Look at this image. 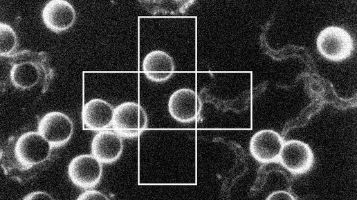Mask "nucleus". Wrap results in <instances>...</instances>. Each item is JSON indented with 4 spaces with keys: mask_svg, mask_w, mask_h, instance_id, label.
I'll list each match as a JSON object with an SVG mask.
<instances>
[{
    "mask_svg": "<svg viewBox=\"0 0 357 200\" xmlns=\"http://www.w3.org/2000/svg\"><path fill=\"white\" fill-rule=\"evenodd\" d=\"M7 144V150L1 152V166L6 175L25 183L46 169L53 148L38 131L22 134L12 146Z\"/></svg>",
    "mask_w": 357,
    "mask_h": 200,
    "instance_id": "obj_1",
    "label": "nucleus"
},
{
    "mask_svg": "<svg viewBox=\"0 0 357 200\" xmlns=\"http://www.w3.org/2000/svg\"><path fill=\"white\" fill-rule=\"evenodd\" d=\"M7 58L10 66V81L16 88L26 90L39 86L42 93L48 90L54 70L46 52L23 50Z\"/></svg>",
    "mask_w": 357,
    "mask_h": 200,
    "instance_id": "obj_2",
    "label": "nucleus"
},
{
    "mask_svg": "<svg viewBox=\"0 0 357 200\" xmlns=\"http://www.w3.org/2000/svg\"><path fill=\"white\" fill-rule=\"evenodd\" d=\"M316 46L323 57L334 62L347 59L354 49L351 34L345 28L336 26H328L320 31Z\"/></svg>",
    "mask_w": 357,
    "mask_h": 200,
    "instance_id": "obj_3",
    "label": "nucleus"
},
{
    "mask_svg": "<svg viewBox=\"0 0 357 200\" xmlns=\"http://www.w3.org/2000/svg\"><path fill=\"white\" fill-rule=\"evenodd\" d=\"M147 121L145 109L136 102H123L114 108L112 127L122 137H138L146 130Z\"/></svg>",
    "mask_w": 357,
    "mask_h": 200,
    "instance_id": "obj_4",
    "label": "nucleus"
},
{
    "mask_svg": "<svg viewBox=\"0 0 357 200\" xmlns=\"http://www.w3.org/2000/svg\"><path fill=\"white\" fill-rule=\"evenodd\" d=\"M293 175L309 172L314 164V154L306 143L298 139L284 141L279 161Z\"/></svg>",
    "mask_w": 357,
    "mask_h": 200,
    "instance_id": "obj_5",
    "label": "nucleus"
},
{
    "mask_svg": "<svg viewBox=\"0 0 357 200\" xmlns=\"http://www.w3.org/2000/svg\"><path fill=\"white\" fill-rule=\"evenodd\" d=\"M202 103L197 93L188 88L175 90L168 101V111L176 121L181 123L198 121Z\"/></svg>",
    "mask_w": 357,
    "mask_h": 200,
    "instance_id": "obj_6",
    "label": "nucleus"
},
{
    "mask_svg": "<svg viewBox=\"0 0 357 200\" xmlns=\"http://www.w3.org/2000/svg\"><path fill=\"white\" fill-rule=\"evenodd\" d=\"M37 131L49 142L53 148L64 146L71 139L73 123L66 114L52 111L39 121Z\"/></svg>",
    "mask_w": 357,
    "mask_h": 200,
    "instance_id": "obj_7",
    "label": "nucleus"
},
{
    "mask_svg": "<svg viewBox=\"0 0 357 200\" xmlns=\"http://www.w3.org/2000/svg\"><path fill=\"white\" fill-rule=\"evenodd\" d=\"M284 141L276 131L264 129L255 132L249 143L253 157L260 163H278Z\"/></svg>",
    "mask_w": 357,
    "mask_h": 200,
    "instance_id": "obj_8",
    "label": "nucleus"
},
{
    "mask_svg": "<svg viewBox=\"0 0 357 200\" xmlns=\"http://www.w3.org/2000/svg\"><path fill=\"white\" fill-rule=\"evenodd\" d=\"M68 175L76 186L88 189L97 186L102 176V166L92 154H80L68 164Z\"/></svg>",
    "mask_w": 357,
    "mask_h": 200,
    "instance_id": "obj_9",
    "label": "nucleus"
},
{
    "mask_svg": "<svg viewBox=\"0 0 357 200\" xmlns=\"http://www.w3.org/2000/svg\"><path fill=\"white\" fill-rule=\"evenodd\" d=\"M42 18L49 30L60 33L66 31L73 25L76 13L73 6L68 1L52 0L44 7Z\"/></svg>",
    "mask_w": 357,
    "mask_h": 200,
    "instance_id": "obj_10",
    "label": "nucleus"
},
{
    "mask_svg": "<svg viewBox=\"0 0 357 200\" xmlns=\"http://www.w3.org/2000/svg\"><path fill=\"white\" fill-rule=\"evenodd\" d=\"M91 149L92 155L100 162L112 163L120 158L122 152V137L113 130H100L94 136Z\"/></svg>",
    "mask_w": 357,
    "mask_h": 200,
    "instance_id": "obj_11",
    "label": "nucleus"
},
{
    "mask_svg": "<svg viewBox=\"0 0 357 200\" xmlns=\"http://www.w3.org/2000/svg\"><path fill=\"white\" fill-rule=\"evenodd\" d=\"M114 108L102 99H92L86 102L82 110V119L87 129L104 130L112 126Z\"/></svg>",
    "mask_w": 357,
    "mask_h": 200,
    "instance_id": "obj_12",
    "label": "nucleus"
},
{
    "mask_svg": "<svg viewBox=\"0 0 357 200\" xmlns=\"http://www.w3.org/2000/svg\"><path fill=\"white\" fill-rule=\"evenodd\" d=\"M142 68L149 80L160 83L168 80L172 76L175 66L172 57L168 53L156 50L149 52L144 57Z\"/></svg>",
    "mask_w": 357,
    "mask_h": 200,
    "instance_id": "obj_13",
    "label": "nucleus"
},
{
    "mask_svg": "<svg viewBox=\"0 0 357 200\" xmlns=\"http://www.w3.org/2000/svg\"><path fill=\"white\" fill-rule=\"evenodd\" d=\"M18 46L17 34L12 28L0 23V55L8 57L14 54Z\"/></svg>",
    "mask_w": 357,
    "mask_h": 200,
    "instance_id": "obj_14",
    "label": "nucleus"
},
{
    "mask_svg": "<svg viewBox=\"0 0 357 200\" xmlns=\"http://www.w3.org/2000/svg\"><path fill=\"white\" fill-rule=\"evenodd\" d=\"M78 200H86V199H109V198L102 192L95 190H86L82 192L80 195L77 198Z\"/></svg>",
    "mask_w": 357,
    "mask_h": 200,
    "instance_id": "obj_15",
    "label": "nucleus"
},
{
    "mask_svg": "<svg viewBox=\"0 0 357 200\" xmlns=\"http://www.w3.org/2000/svg\"><path fill=\"white\" fill-rule=\"evenodd\" d=\"M267 200L286 199L294 200L295 198L289 192L284 190L275 191L270 194L267 197Z\"/></svg>",
    "mask_w": 357,
    "mask_h": 200,
    "instance_id": "obj_16",
    "label": "nucleus"
},
{
    "mask_svg": "<svg viewBox=\"0 0 357 200\" xmlns=\"http://www.w3.org/2000/svg\"><path fill=\"white\" fill-rule=\"evenodd\" d=\"M53 197L49 194L42 191H36L33 192L30 194L26 195L23 199L29 200V199H53Z\"/></svg>",
    "mask_w": 357,
    "mask_h": 200,
    "instance_id": "obj_17",
    "label": "nucleus"
}]
</instances>
